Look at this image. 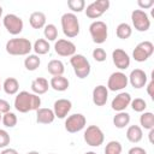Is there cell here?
I'll return each instance as SVG.
<instances>
[{
    "label": "cell",
    "instance_id": "2",
    "mask_svg": "<svg viewBox=\"0 0 154 154\" xmlns=\"http://www.w3.org/2000/svg\"><path fill=\"white\" fill-rule=\"evenodd\" d=\"M6 52L11 55H29L32 49L31 42L25 37L11 38L6 42Z\"/></svg>",
    "mask_w": 154,
    "mask_h": 154
},
{
    "label": "cell",
    "instance_id": "36",
    "mask_svg": "<svg viewBox=\"0 0 154 154\" xmlns=\"http://www.w3.org/2000/svg\"><path fill=\"white\" fill-rule=\"evenodd\" d=\"M93 58H94L96 61L102 63V61L106 60L107 54H106V52H105L103 48H95V49L93 51Z\"/></svg>",
    "mask_w": 154,
    "mask_h": 154
},
{
    "label": "cell",
    "instance_id": "17",
    "mask_svg": "<svg viewBox=\"0 0 154 154\" xmlns=\"http://www.w3.org/2000/svg\"><path fill=\"white\" fill-rule=\"evenodd\" d=\"M72 108V103L70 100L67 99H59L54 102V107H53V112L54 116L58 117L59 119H63L67 116V113L71 111Z\"/></svg>",
    "mask_w": 154,
    "mask_h": 154
},
{
    "label": "cell",
    "instance_id": "6",
    "mask_svg": "<svg viewBox=\"0 0 154 154\" xmlns=\"http://www.w3.org/2000/svg\"><path fill=\"white\" fill-rule=\"evenodd\" d=\"M105 136L102 130L96 125H89L84 131V141L88 146L91 147H99L103 143Z\"/></svg>",
    "mask_w": 154,
    "mask_h": 154
},
{
    "label": "cell",
    "instance_id": "9",
    "mask_svg": "<svg viewBox=\"0 0 154 154\" xmlns=\"http://www.w3.org/2000/svg\"><path fill=\"white\" fill-rule=\"evenodd\" d=\"M132 25L137 31H147L150 28V19L148 14L142 10H134L131 13Z\"/></svg>",
    "mask_w": 154,
    "mask_h": 154
},
{
    "label": "cell",
    "instance_id": "24",
    "mask_svg": "<svg viewBox=\"0 0 154 154\" xmlns=\"http://www.w3.org/2000/svg\"><path fill=\"white\" fill-rule=\"evenodd\" d=\"M47 71L52 76H63L65 67H64L63 61H60L58 59H53L47 64Z\"/></svg>",
    "mask_w": 154,
    "mask_h": 154
},
{
    "label": "cell",
    "instance_id": "43",
    "mask_svg": "<svg viewBox=\"0 0 154 154\" xmlns=\"http://www.w3.org/2000/svg\"><path fill=\"white\" fill-rule=\"evenodd\" d=\"M153 135H154V129L149 130V141H150V143H153Z\"/></svg>",
    "mask_w": 154,
    "mask_h": 154
},
{
    "label": "cell",
    "instance_id": "44",
    "mask_svg": "<svg viewBox=\"0 0 154 154\" xmlns=\"http://www.w3.org/2000/svg\"><path fill=\"white\" fill-rule=\"evenodd\" d=\"M26 154H40L38 152H36V150H31V152H28Z\"/></svg>",
    "mask_w": 154,
    "mask_h": 154
},
{
    "label": "cell",
    "instance_id": "28",
    "mask_svg": "<svg viewBox=\"0 0 154 154\" xmlns=\"http://www.w3.org/2000/svg\"><path fill=\"white\" fill-rule=\"evenodd\" d=\"M140 124L147 130L154 129V114L152 112H144L140 117Z\"/></svg>",
    "mask_w": 154,
    "mask_h": 154
},
{
    "label": "cell",
    "instance_id": "20",
    "mask_svg": "<svg viewBox=\"0 0 154 154\" xmlns=\"http://www.w3.org/2000/svg\"><path fill=\"white\" fill-rule=\"evenodd\" d=\"M48 88H49V83L43 77H37L31 82V90L36 95H42V94L47 93Z\"/></svg>",
    "mask_w": 154,
    "mask_h": 154
},
{
    "label": "cell",
    "instance_id": "10",
    "mask_svg": "<svg viewBox=\"0 0 154 154\" xmlns=\"http://www.w3.org/2000/svg\"><path fill=\"white\" fill-rule=\"evenodd\" d=\"M2 23H4V26L5 29L11 34V35H18L22 32L23 30V20L20 17L13 14V13H8L2 19Z\"/></svg>",
    "mask_w": 154,
    "mask_h": 154
},
{
    "label": "cell",
    "instance_id": "13",
    "mask_svg": "<svg viewBox=\"0 0 154 154\" xmlns=\"http://www.w3.org/2000/svg\"><path fill=\"white\" fill-rule=\"evenodd\" d=\"M54 51L60 57H72L76 54V46L73 42L61 38L54 43Z\"/></svg>",
    "mask_w": 154,
    "mask_h": 154
},
{
    "label": "cell",
    "instance_id": "31",
    "mask_svg": "<svg viewBox=\"0 0 154 154\" xmlns=\"http://www.w3.org/2000/svg\"><path fill=\"white\" fill-rule=\"evenodd\" d=\"M43 34H45V37L48 41H55L57 37H58V29L54 24H46Z\"/></svg>",
    "mask_w": 154,
    "mask_h": 154
},
{
    "label": "cell",
    "instance_id": "11",
    "mask_svg": "<svg viewBox=\"0 0 154 154\" xmlns=\"http://www.w3.org/2000/svg\"><path fill=\"white\" fill-rule=\"evenodd\" d=\"M85 123H87V119H85V117L83 114H81V113L71 114L65 120V130L67 132H70V134L78 132L82 129H84Z\"/></svg>",
    "mask_w": 154,
    "mask_h": 154
},
{
    "label": "cell",
    "instance_id": "19",
    "mask_svg": "<svg viewBox=\"0 0 154 154\" xmlns=\"http://www.w3.org/2000/svg\"><path fill=\"white\" fill-rule=\"evenodd\" d=\"M55 119L54 112L51 108H46V107H40L36 111V122L38 124H51L53 123Z\"/></svg>",
    "mask_w": 154,
    "mask_h": 154
},
{
    "label": "cell",
    "instance_id": "16",
    "mask_svg": "<svg viewBox=\"0 0 154 154\" xmlns=\"http://www.w3.org/2000/svg\"><path fill=\"white\" fill-rule=\"evenodd\" d=\"M130 102H131V95L129 93L123 91V93H119L112 100L111 106H112V109L113 111H116V112H123L130 105Z\"/></svg>",
    "mask_w": 154,
    "mask_h": 154
},
{
    "label": "cell",
    "instance_id": "15",
    "mask_svg": "<svg viewBox=\"0 0 154 154\" xmlns=\"http://www.w3.org/2000/svg\"><path fill=\"white\" fill-rule=\"evenodd\" d=\"M128 81L130 82V84L136 88V89H141L147 84V75L143 70L141 69H135L131 71L130 76L128 77Z\"/></svg>",
    "mask_w": 154,
    "mask_h": 154
},
{
    "label": "cell",
    "instance_id": "47",
    "mask_svg": "<svg viewBox=\"0 0 154 154\" xmlns=\"http://www.w3.org/2000/svg\"><path fill=\"white\" fill-rule=\"evenodd\" d=\"M1 118H2V116H1V113H0V122H1Z\"/></svg>",
    "mask_w": 154,
    "mask_h": 154
},
{
    "label": "cell",
    "instance_id": "12",
    "mask_svg": "<svg viewBox=\"0 0 154 154\" xmlns=\"http://www.w3.org/2000/svg\"><path fill=\"white\" fill-rule=\"evenodd\" d=\"M128 83H129L128 76L120 71H117L109 76L108 82H107V89L112 91H118V90L124 89L128 85Z\"/></svg>",
    "mask_w": 154,
    "mask_h": 154
},
{
    "label": "cell",
    "instance_id": "38",
    "mask_svg": "<svg viewBox=\"0 0 154 154\" xmlns=\"http://www.w3.org/2000/svg\"><path fill=\"white\" fill-rule=\"evenodd\" d=\"M137 5L141 7V10H147V8H150L153 5H154V1L153 0H138L137 1Z\"/></svg>",
    "mask_w": 154,
    "mask_h": 154
},
{
    "label": "cell",
    "instance_id": "40",
    "mask_svg": "<svg viewBox=\"0 0 154 154\" xmlns=\"http://www.w3.org/2000/svg\"><path fill=\"white\" fill-rule=\"evenodd\" d=\"M128 154H147V152L141 147H132L129 149Z\"/></svg>",
    "mask_w": 154,
    "mask_h": 154
},
{
    "label": "cell",
    "instance_id": "26",
    "mask_svg": "<svg viewBox=\"0 0 154 154\" xmlns=\"http://www.w3.org/2000/svg\"><path fill=\"white\" fill-rule=\"evenodd\" d=\"M130 123V114L126 112H118L114 117H113V124L116 128L118 129H124L126 125H129Z\"/></svg>",
    "mask_w": 154,
    "mask_h": 154
},
{
    "label": "cell",
    "instance_id": "30",
    "mask_svg": "<svg viewBox=\"0 0 154 154\" xmlns=\"http://www.w3.org/2000/svg\"><path fill=\"white\" fill-rule=\"evenodd\" d=\"M116 34L119 38L122 40H126L131 36L132 34V29L131 26L128 24V23H120L118 26H117V30H116Z\"/></svg>",
    "mask_w": 154,
    "mask_h": 154
},
{
    "label": "cell",
    "instance_id": "41",
    "mask_svg": "<svg viewBox=\"0 0 154 154\" xmlns=\"http://www.w3.org/2000/svg\"><path fill=\"white\" fill-rule=\"evenodd\" d=\"M147 93H148V95L152 99H154V79H152L148 83V85H147Z\"/></svg>",
    "mask_w": 154,
    "mask_h": 154
},
{
    "label": "cell",
    "instance_id": "34",
    "mask_svg": "<svg viewBox=\"0 0 154 154\" xmlns=\"http://www.w3.org/2000/svg\"><path fill=\"white\" fill-rule=\"evenodd\" d=\"M67 6L72 12H82L85 7L84 0H67Z\"/></svg>",
    "mask_w": 154,
    "mask_h": 154
},
{
    "label": "cell",
    "instance_id": "25",
    "mask_svg": "<svg viewBox=\"0 0 154 154\" xmlns=\"http://www.w3.org/2000/svg\"><path fill=\"white\" fill-rule=\"evenodd\" d=\"M2 89L7 94V95H14L18 93L19 90V83L16 78L13 77H8L4 81V84H2Z\"/></svg>",
    "mask_w": 154,
    "mask_h": 154
},
{
    "label": "cell",
    "instance_id": "32",
    "mask_svg": "<svg viewBox=\"0 0 154 154\" xmlns=\"http://www.w3.org/2000/svg\"><path fill=\"white\" fill-rule=\"evenodd\" d=\"M105 154H122V144L118 141H109L106 144Z\"/></svg>",
    "mask_w": 154,
    "mask_h": 154
},
{
    "label": "cell",
    "instance_id": "21",
    "mask_svg": "<svg viewBox=\"0 0 154 154\" xmlns=\"http://www.w3.org/2000/svg\"><path fill=\"white\" fill-rule=\"evenodd\" d=\"M49 85L57 91H65L67 90L70 83H69V79L64 76H53L49 82Z\"/></svg>",
    "mask_w": 154,
    "mask_h": 154
},
{
    "label": "cell",
    "instance_id": "45",
    "mask_svg": "<svg viewBox=\"0 0 154 154\" xmlns=\"http://www.w3.org/2000/svg\"><path fill=\"white\" fill-rule=\"evenodd\" d=\"M84 154H96V153L95 152H85Z\"/></svg>",
    "mask_w": 154,
    "mask_h": 154
},
{
    "label": "cell",
    "instance_id": "42",
    "mask_svg": "<svg viewBox=\"0 0 154 154\" xmlns=\"http://www.w3.org/2000/svg\"><path fill=\"white\" fill-rule=\"evenodd\" d=\"M0 154H18V152L16 149H13V148H6Z\"/></svg>",
    "mask_w": 154,
    "mask_h": 154
},
{
    "label": "cell",
    "instance_id": "49",
    "mask_svg": "<svg viewBox=\"0 0 154 154\" xmlns=\"http://www.w3.org/2000/svg\"><path fill=\"white\" fill-rule=\"evenodd\" d=\"M0 89H1V84H0Z\"/></svg>",
    "mask_w": 154,
    "mask_h": 154
},
{
    "label": "cell",
    "instance_id": "27",
    "mask_svg": "<svg viewBox=\"0 0 154 154\" xmlns=\"http://www.w3.org/2000/svg\"><path fill=\"white\" fill-rule=\"evenodd\" d=\"M32 49H34V52L36 53V55H37V54H38V55H43V54H47V53L49 52L51 47H49V43H48L47 40H45V38H38V40L35 41V43H34V46H32Z\"/></svg>",
    "mask_w": 154,
    "mask_h": 154
},
{
    "label": "cell",
    "instance_id": "3",
    "mask_svg": "<svg viewBox=\"0 0 154 154\" xmlns=\"http://www.w3.org/2000/svg\"><path fill=\"white\" fill-rule=\"evenodd\" d=\"M61 28L66 37L72 38L79 34V23L75 13H64L61 16Z\"/></svg>",
    "mask_w": 154,
    "mask_h": 154
},
{
    "label": "cell",
    "instance_id": "23",
    "mask_svg": "<svg viewBox=\"0 0 154 154\" xmlns=\"http://www.w3.org/2000/svg\"><path fill=\"white\" fill-rule=\"evenodd\" d=\"M143 137V132L141 126L138 125H131L126 130V138L131 142V143H138Z\"/></svg>",
    "mask_w": 154,
    "mask_h": 154
},
{
    "label": "cell",
    "instance_id": "33",
    "mask_svg": "<svg viewBox=\"0 0 154 154\" xmlns=\"http://www.w3.org/2000/svg\"><path fill=\"white\" fill-rule=\"evenodd\" d=\"M1 122L6 128H14L17 124V116L13 112H7L2 116Z\"/></svg>",
    "mask_w": 154,
    "mask_h": 154
},
{
    "label": "cell",
    "instance_id": "48",
    "mask_svg": "<svg viewBox=\"0 0 154 154\" xmlns=\"http://www.w3.org/2000/svg\"><path fill=\"white\" fill-rule=\"evenodd\" d=\"M49 154H54V153H49Z\"/></svg>",
    "mask_w": 154,
    "mask_h": 154
},
{
    "label": "cell",
    "instance_id": "4",
    "mask_svg": "<svg viewBox=\"0 0 154 154\" xmlns=\"http://www.w3.org/2000/svg\"><path fill=\"white\" fill-rule=\"evenodd\" d=\"M70 63L73 67V72L75 75L81 78V79H84L89 76L90 73V70H91V66H90V63L88 61V59L82 55V54H75L71 57L70 59Z\"/></svg>",
    "mask_w": 154,
    "mask_h": 154
},
{
    "label": "cell",
    "instance_id": "18",
    "mask_svg": "<svg viewBox=\"0 0 154 154\" xmlns=\"http://www.w3.org/2000/svg\"><path fill=\"white\" fill-rule=\"evenodd\" d=\"M107 99H108V89H107V87H105L102 84L96 85L94 88V90H93V102L96 106H103V105H106Z\"/></svg>",
    "mask_w": 154,
    "mask_h": 154
},
{
    "label": "cell",
    "instance_id": "14",
    "mask_svg": "<svg viewBox=\"0 0 154 154\" xmlns=\"http://www.w3.org/2000/svg\"><path fill=\"white\" fill-rule=\"evenodd\" d=\"M112 59H113V64L119 70H126L130 66V57H129V54L125 51L120 49V48H116L112 52Z\"/></svg>",
    "mask_w": 154,
    "mask_h": 154
},
{
    "label": "cell",
    "instance_id": "1",
    "mask_svg": "<svg viewBox=\"0 0 154 154\" xmlns=\"http://www.w3.org/2000/svg\"><path fill=\"white\" fill-rule=\"evenodd\" d=\"M41 106V99L38 95L29 91H19L14 99V108L20 113L30 111H37Z\"/></svg>",
    "mask_w": 154,
    "mask_h": 154
},
{
    "label": "cell",
    "instance_id": "22",
    "mask_svg": "<svg viewBox=\"0 0 154 154\" xmlns=\"http://www.w3.org/2000/svg\"><path fill=\"white\" fill-rule=\"evenodd\" d=\"M29 23L34 29L45 28V25H46V14L43 12H40V11L32 12L29 17Z\"/></svg>",
    "mask_w": 154,
    "mask_h": 154
},
{
    "label": "cell",
    "instance_id": "37",
    "mask_svg": "<svg viewBox=\"0 0 154 154\" xmlns=\"http://www.w3.org/2000/svg\"><path fill=\"white\" fill-rule=\"evenodd\" d=\"M10 135L6 130L0 129V148H5L10 144Z\"/></svg>",
    "mask_w": 154,
    "mask_h": 154
},
{
    "label": "cell",
    "instance_id": "39",
    "mask_svg": "<svg viewBox=\"0 0 154 154\" xmlns=\"http://www.w3.org/2000/svg\"><path fill=\"white\" fill-rule=\"evenodd\" d=\"M10 108H11V106H10V103L6 101V100H4V99H0V113H7V112H10Z\"/></svg>",
    "mask_w": 154,
    "mask_h": 154
},
{
    "label": "cell",
    "instance_id": "46",
    "mask_svg": "<svg viewBox=\"0 0 154 154\" xmlns=\"http://www.w3.org/2000/svg\"><path fill=\"white\" fill-rule=\"evenodd\" d=\"M1 14H2V7L0 6V18H1Z\"/></svg>",
    "mask_w": 154,
    "mask_h": 154
},
{
    "label": "cell",
    "instance_id": "7",
    "mask_svg": "<svg viewBox=\"0 0 154 154\" xmlns=\"http://www.w3.org/2000/svg\"><path fill=\"white\" fill-rule=\"evenodd\" d=\"M153 52H154V45L150 41H142L135 47L132 52V58L138 63H143L148 60L149 57H152Z\"/></svg>",
    "mask_w": 154,
    "mask_h": 154
},
{
    "label": "cell",
    "instance_id": "5",
    "mask_svg": "<svg viewBox=\"0 0 154 154\" xmlns=\"http://www.w3.org/2000/svg\"><path fill=\"white\" fill-rule=\"evenodd\" d=\"M89 32L93 38V42L101 45L107 40L108 35V28L105 22L102 20H95L89 25Z\"/></svg>",
    "mask_w": 154,
    "mask_h": 154
},
{
    "label": "cell",
    "instance_id": "29",
    "mask_svg": "<svg viewBox=\"0 0 154 154\" xmlns=\"http://www.w3.org/2000/svg\"><path fill=\"white\" fill-rule=\"evenodd\" d=\"M40 64H41V60L36 54H29L24 59V66L29 71H35L40 66Z\"/></svg>",
    "mask_w": 154,
    "mask_h": 154
},
{
    "label": "cell",
    "instance_id": "8",
    "mask_svg": "<svg viewBox=\"0 0 154 154\" xmlns=\"http://www.w3.org/2000/svg\"><path fill=\"white\" fill-rule=\"evenodd\" d=\"M108 8H109V0H96L87 6L85 16L90 19H96L101 17Z\"/></svg>",
    "mask_w": 154,
    "mask_h": 154
},
{
    "label": "cell",
    "instance_id": "35",
    "mask_svg": "<svg viewBox=\"0 0 154 154\" xmlns=\"http://www.w3.org/2000/svg\"><path fill=\"white\" fill-rule=\"evenodd\" d=\"M130 103L135 112H143L147 108V102L141 97H136L135 100H131Z\"/></svg>",
    "mask_w": 154,
    "mask_h": 154
}]
</instances>
